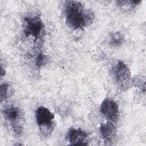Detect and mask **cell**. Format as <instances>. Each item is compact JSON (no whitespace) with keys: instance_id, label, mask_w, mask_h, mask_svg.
I'll list each match as a JSON object with an SVG mask.
<instances>
[{"instance_id":"4","label":"cell","mask_w":146,"mask_h":146,"mask_svg":"<svg viewBox=\"0 0 146 146\" xmlns=\"http://www.w3.org/2000/svg\"><path fill=\"white\" fill-rule=\"evenodd\" d=\"M2 112L5 117L10 121L14 133L17 135H21L23 131L22 111L18 108L11 106L2 110Z\"/></svg>"},{"instance_id":"2","label":"cell","mask_w":146,"mask_h":146,"mask_svg":"<svg viewBox=\"0 0 146 146\" xmlns=\"http://www.w3.org/2000/svg\"><path fill=\"white\" fill-rule=\"evenodd\" d=\"M35 116L40 132L44 136L50 135L54 129V115L48 108L40 106L36 108Z\"/></svg>"},{"instance_id":"12","label":"cell","mask_w":146,"mask_h":146,"mask_svg":"<svg viewBox=\"0 0 146 146\" xmlns=\"http://www.w3.org/2000/svg\"><path fill=\"white\" fill-rule=\"evenodd\" d=\"M5 75V71L3 68L1 66V77H3Z\"/></svg>"},{"instance_id":"3","label":"cell","mask_w":146,"mask_h":146,"mask_svg":"<svg viewBox=\"0 0 146 146\" xmlns=\"http://www.w3.org/2000/svg\"><path fill=\"white\" fill-rule=\"evenodd\" d=\"M112 74L120 89L127 90L131 86L132 81L131 78V71L124 62L117 61L112 68Z\"/></svg>"},{"instance_id":"7","label":"cell","mask_w":146,"mask_h":146,"mask_svg":"<svg viewBox=\"0 0 146 146\" xmlns=\"http://www.w3.org/2000/svg\"><path fill=\"white\" fill-rule=\"evenodd\" d=\"M99 130L106 144L112 145L116 137V128L115 125L110 121L102 123Z\"/></svg>"},{"instance_id":"6","label":"cell","mask_w":146,"mask_h":146,"mask_svg":"<svg viewBox=\"0 0 146 146\" xmlns=\"http://www.w3.org/2000/svg\"><path fill=\"white\" fill-rule=\"evenodd\" d=\"M100 113L111 121H116L119 116L117 104L110 98H106L102 102L100 107Z\"/></svg>"},{"instance_id":"8","label":"cell","mask_w":146,"mask_h":146,"mask_svg":"<svg viewBox=\"0 0 146 146\" xmlns=\"http://www.w3.org/2000/svg\"><path fill=\"white\" fill-rule=\"evenodd\" d=\"M87 136L88 135L85 131L75 128L70 129L67 135L68 141L71 145H87Z\"/></svg>"},{"instance_id":"10","label":"cell","mask_w":146,"mask_h":146,"mask_svg":"<svg viewBox=\"0 0 146 146\" xmlns=\"http://www.w3.org/2000/svg\"><path fill=\"white\" fill-rule=\"evenodd\" d=\"M12 95V91L10 86L7 83H3L1 85L0 87V99L1 101L7 99L10 96Z\"/></svg>"},{"instance_id":"5","label":"cell","mask_w":146,"mask_h":146,"mask_svg":"<svg viewBox=\"0 0 146 146\" xmlns=\"http://www.w3.org/2000/svg\"><path fill=\"white\" fill-rule=\"evenodd\" d=\"M25 27L24 33L26 36H32L37 39L44 28V24L39 17L35 16L32 17L25 18Z\"/></svg>"},{"instance_id":"9","label":"cell","mask_w":146,"mask_h":146,"mask_svg":"<svg viewBox=\"0 0 146 146\" xmlns=\"http://www.w3.org/2000/svg\"><path fill=\"white\" fill-rule=\"evenodd\" d=\"M124 40V36L120 32L116 31L111 34L109 44L113 47H118L123 44Z\"/></svg>"},{"instance_id":"1","label":"cell","mask_w":146,"mask_h":146,"mask_svg":"<svg viewBox=\"0 0 146 146\" xmlns=\"http://www.w3.org/2000/svg\"><path fill=\"white\" fill-rule=\"evenodd\" d=\"M66 23L74 30L82 29L91 25L94 20V14L90 10H83V6L79 1L66 2L64 7Z\"/></svg>"},{"instance_id":"11","label":"cell","mask_w":146,"mask_h":146,"mask_svg":"<svg viewBox=\"0 0 146 146\" xmlns=\"http://www.w3.org/2000/svg\"><path fill=\"white\" fill-rule=\"evenodd\" d=\"M47 56L42 53H40L36 58L35 64L38 68H40L45 64L47 61Z\"/></svg>"}]
</instances>
